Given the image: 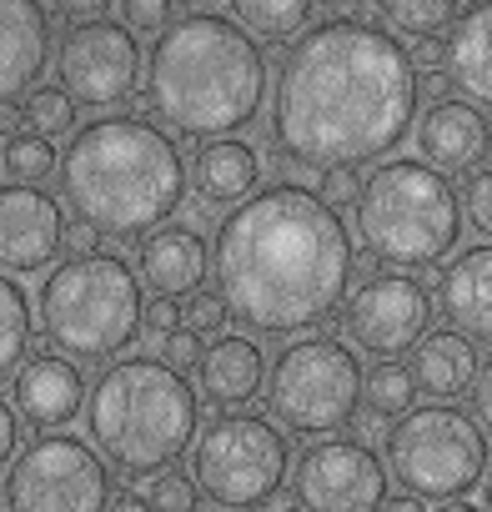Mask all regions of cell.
Returning a JSON list of instances; mask_svg holds the SVG:
<instances>
[{
	"label": "cell",
	"mask_w": 492,
	"mask_h": 512,
	"mask_svg": "<svg viewBox=\"0 0 492 512\" xmlns=\"http://www.w3.org/2000/svg\"><path fill=\"white\" fill-rule=\"evenodd\" d=\"M417 71L407 46L357 16H337L292 41L272 91V136L287 166H382L417 121Z\"/></svg>",
	"instance_id": "cell-1"
},
{
	"label": "cell",
	"mask_w": 492,
	"mask_h": 512,
	"mask_svg": "<svg viewBox=\"0 0 492 512\" xmlns=\"http://www.w3.org/2000/svg\"><path fill=\"white\" fill-rule=\"evenodd\" d=\"M211 277L246 332L297 337L332 322L352 297V231L312 186L272 181L221 216Z\"/></svg>",
	"instance_id": "cell-2"
},
{
	"label": "cell",
	"mask_w": 492,
	"mask_h": 512,
	"mask_svg": "<svg viewBox=\"0 0 492 512\" xmlns=\"http://www.w3.org/2000/svg\"><path fill=\"white\" fill-rule=\"evenodd\" d=\"M141 101L161 131L226 141L262 116L267 56L231 16L181 11L151 46Z\"/></svg>",
	"instance_id": "cell-3"
},
{
	"label": "cell",
	"mask_w": 492,
	"mask_h": 512,
	"mask_svg": "<svg viewBox=\"0 0 492 512\" xmlns=\"http://www.w3.org/2000/svg\"><path fill=\"white\" fill-rule=\"evenodd\" d=\"M186 156L171 131L141 116H96L76 126L61 156V196L101 236L136 241L161 231L186 201Z\"/></svg>",
	"instance_id": "cell-4"
},
{
	"label": "cell",
	"mask_w": 492,
	"mask_h": 512,
	"mask_svg": "<svg viewBox=\"0 0 492 512\" xmlns=\"http://www.w3.org/2000/svg\"><path fill=\"white\" fill-rule=\"evenodd\" d=\"M86 432L106 467L151 477L191 452L201 432V397L161 357H121L86 392Z\"/></svg>",
	"instance_id": "cell-5"
},
{
	"label": "cell",
	"mask_w": 492,
	"mask_h": 512,
	"mask_svg": "<svg viewBox=\"0 0 492 512\" xmlns=\"http://www.w3.org/2000/svg\"><path fill=\"white\" fill-rule=\"evenodd\" d=\"M141 277L126 256L116 251H91V256H66L56 262L36 292V322L41 337L56 347V357L76 362H121L131 342L141 337Z\"/></svg>",
	"instance_id": "cell-6"
},
{
	"label": "cell",
	"mask_w": 492,
	"mask_h": 512,
	"mask_svg": "<svg viewBox=\"0 0 492 512\" xmlns=\"http://www.w3.org/2000/svg\"><path fill=\"white\" fill-rule=\"evenodd\" d=\"M357 241L372 262H387L392 272H427L462 241V201L457 186L412 161L392 156L372 166V176L357 181Z\"/></svg>",
	"instance_id": "cell-7"
},
{
	"label": "cell",
	"mask_w": 492,
	"mask_h": 512,
	"mask_svg": "<svg viewBox=\"0 0 492 512\" xmlns=\"http://www.w3.org/2000/svg\"><path fill=\"white\" fill-rule=\"evenodd\" d=\"M382 467L407 497H417L422 507L427 502L442 507V502L467 497L487 477L492 447L472 412H462L452 402H427V407H412L407 417H397V427H387Z\"/></svg>",
	"instance_id": "cell-8"
},
{
	"label": "cell",
	"mask_w": 492,
	"mask_h": 512,
	"mask_svg": "<svg viewBox=\"0 0 492 512\" xmlns=\"http://www.w3.org/2000/svg\"><path fill=\"white\" fill-rule=\"evenodd\" d=\"M292 472L287 432L262 412H221L196 432L191 482L206 502L226 512H262Z\"/></svg>",
	"instance_id": "cell-9"
},
{
	"label": "cell",
	"mask_w": 492,
	"mask_h": 512,
	"mask_svg": "<svg viewBox=\"0 0 492 512\" xmlns=\"http://www.w3.org/2000/svg\"><path fill=\"white\" fill-rule=\"evenodd\" d=\"M362 357L342 337H292L272 357L267 407L292 437H337L362 412Z\"/></svg>",
	"instance_id": "cell-10"
},
{
	"label": "cell",
	"mask_w": 492,
	"mask_h": 512,
	"mask_svg": "<svg viewBox=\"0 0 492 512\" xmlns=\"http://www.w3.org/2000/svg\"><path fill=\"white\" fill-rule=\"evenodd\" d=\"M111 467L76 432H41L6 467V512H106Z\"/></svg>",
	"instance_id": "cell-11"
},
{
	"label": "cell",
	"mask_w": 492,
	"mask_h": 512,
	"mask_svg": "<svg viewBox=\"0 0 492 512\" xmlns=\"http://www.w3.org/2000/svg\"><path fill=\"white\" fill-rule=\"evenodd\" d=\"M427 332H432V292L407 272L362 277L342 307V337H352L347 347L377 362L407 357Z\"/></svg>",
	"instance_id": "cell-12"
},
{
	"label": "cell",
	"mask_w": 492,
	"mask_h": 512,
	"mask_svg": "<svg viewBox=\"0 0 492 512\" xmlns=\"http://www.w3.org/2000/svg\"><path fill=\"white\" fill-rule=\"evenodd\" d=\"M141 41L101 16V21H81L66 31L61 41V56H56V86L71 96V106H121L136 96V81H141Z\"/></svg>",
	"instance_id": "cell-13"
},
{
	"label": "cell",
	"mask_w": 492,
	"mask_h": 512,
	"mask_svg": "<svg viewBox=\"0 0 492 512\" xmlns=\"http://www.w3.org/2000/svg\"><path fill=\"white\" fill-rule=\"evenodd\" d=\"M387 467L357 437H322L302 452L292 472V492L302 512H382L387 502Z\"/></svg>",
	"instance_id": "cell-14"
},
{
	"label": "cell",
	"mask_w": 492,
	"mask_h": 512,
	"mask_svg": "<svg viewBox=\"0 0 492 512\" xmlns=\"http://www.w3.org/2000/svg\"><path fill=\"white\" fill-rule=\"evenodd\" d=\"M66 251V216L46 186H0V272L36 277Z\"/></svg>",
	"instance_id": "cell-15"
},
{
	"label": "cell",
	"mask_w": 492,
	"mask_h": 512,
	"mask_svg": "<svg viewBox=\"0 0 492 512\" xmlns=\"http://www.w3.org/2000/svg\"><path fill=\"white\" fill-rule=\"evenodd\" d=\"M412 141L422 151V166L432 171H472L492 151V121L467 106L462 96H442L412 121Z\"/></svg>",
	"instance_id": "cell-16"
},
{
	"label": "cell",
	"mask_w": 492,
	"mask_h": 512,
	"mask_svg": "<svg viewBox=\"0 0 492 512\" xmlns=\"http://www.w3.org/2000/svg\"><path fill=\"white\" fill-rule=\"evenodd\" d=\"M51 61V11L0 0V106L31 96Z\"/></svg>",
	"instance_id": "cell-17"
},
{
	"label": "cell",
	"mask_w": 492,
	"mask_h": 512,
	"mask_svg": "<svg viewBox=\"0 0 492 512\" xmlns=\"http://www.w3.org/2000/svg\"><path fill=\"white\" fill-rule=\"evenodd\" d=\"M136 256H141L136 277L151 287V297L181 302V297H196L206 287V277H211L206 236L196 226H186V221H166L161 231H151Z\"/></svg>",
	"instance_id": "cell-18"
},
{
	"label": "cell",
	"mask_w": 492,
	"mask_h": 512,
	"mask_svg": "<svg viewBox=\"0 0 492 512\" xmlns=\"http://www.w3.org/2000/svg\"><path fill=\"white\" fill-rule=\"evenodd\" d=\"M437 307L472 347L492 342V241L447 256L437 272Z\"/></svg>",
	"instance_id": "cell-19"
},
{
	"label": "cell",
	"mask_w": 492,
	"mask_h": 512,
	"mask_svg": "<svg viewBox=\"0 0 492 512\" xmlns=\"http://www.w3.org/2000/svg\"><path fill=\"white\" fill-rule=\"evenodd\" d=\"M196 387V397H206L216 412H241L267 392V352L252 337H216L211 347H201Z\"/></svg>",
	"instance_id": "cell-20"
},
{
	"label": "cell",
	"mask_w": 492,
	"mask_h": 512,
	"mask_svg": "<svg viewBox=\"0 0 492 512\" xmlns=\"http://www.w3.org/2000/svg\"><path fill=\"white\" fill-rule=\"evenodd\" d=\"M81 407H86V377L66 357L41 352V357H31L16 372V412H21V422H31L41 432H56Z\"/></svg>",
	"instance_id": "cell-21"
},
{
	"label": "cell",
	"mask_w": 492,
	"mask_h": 512,
	"mask_svg": "<svg viewBox=\"0 0 492 512\" xmlns=\"http://www.w3.org/2000/svg\"><path fill=\"white\" fill-rule=\"evenodd\" d=\"M191 186L206 206H226L236 211L246 196L262 191V151L241 136H226V141H201L196 146V161H191Z\"/></svg>",
	"instance_id": "cell-22"
},
{
	"label": "cell",
	"mask_w": 492,
	"mask_h": 512,
	"mask_svg": "<svg viewBox=\"0 0 492 512\" xmlns=\"http://www.w3.org/2000/svg\"><path fill=\"white\" fill-rule=\"evenodd\" d=\"M447 86L472 96L467 106H477L482 116H492V6H462L447 46Z\"/></svg>",
	"instance_id": "cell-23"
},
{
	"label": "cell",
	"mask_w": 492,
	"mask_h": 512,
	"mask_svg": "<svg viewBox=\"0 0 492 512\" xmlns=\"http://www.w3.org/2000/svg\"><path fill=\"white\" fill-rule=\"evenodd\" d=\"M477 367H482L477 347H472L462 332H452V327H432V332L412 347V362H407L417 392L442 397V402L467 397L472 382H477Z\"/></svg>",
	"instance_id": "cell-24"
},
{
	"label": "cell",
	"mask_w": 492,
	"mask_h": 512,
	"mask_svg": "<svg viewBox=\"0 0 492 512\" xmlns=\"http://www.w3.org/2000/svg\"><path fill=\"white\" fill-rule=\"evenodd\" d=\"M312 16L317 11L307 0H246V6H236V26L257 46H287V41L307 36Z\"/></svg>",
	"instance_id": "cell-25"
},
{
	"label": "cell",
	"mask_w": 492,
	"mask_h": 512,
	"mask_svg": "<svg viewBox=\"0 0 492 512\" xmlns=\"http://www.w3.org/2000/svg\"><path fill=\"white\" fill-rule=\"evenodd\" d=\"M31 297L16 277L0 272V377L21 372V362L31 357Z\"/></svg>",
	"instance_id": "cell-26"
},
{
	"label": "cell",
	"mask_w": 492,
	"mask_h": 512,
	"mask_svg": "<svg viewBox=\"0 0 492 512\" xmlns=\"http://www.w3.org/2000/svg\"><path fill=\"white\" fill-rule=\"evenodd\" d=\"M387 16V31L392 36H412V41H437L442 31L457 26L462 6H452V0H392V6H382Z\"/></svg>",
	"instance_id": "cell-27"
},
{
	"label": "cell",
	"mask_w": 492,
	"mask_h": 512,
	"mask_svg": "<svg viewBox=\"0 0 492 512\" xmlns=\"http://www.w3.org/2000/svg\"><path fill=\"white\" fill-rule=\"evenodd\" d=\"M362 402L372 417H407L417 407V382L402 362H377L362 377Z\"/></svg>",
	"instance_id": "cell-28"
},
{
	"label": "cell",
	"mask_w": 492,
	"mask_h": 512,
	"mask_svg": "<svg viewBox=\"0 0 492 512\" xmlns=\"http://www.w3.org/2000/svg\"><path fill=\"white\" fill-rule=\"evenodd\" d=\"M0 166H6V176H16V186H41L46 176L61 171V151L46 136L16 131V136H6V146H0Z\"/></svg>",
	"instance_id": "cell-29"
},
{
	"label": "cell",
	"mask_w": 492,
	"mask_h": 512,
	"mask_svg": "<svg viewBox=\"0 0 492 512\" xmlns=\"http://www.w3.org/2000/svg\"><path fill=\"white\" fill-rule=\"evenodd\" d=\"M21 121H26L31 136H46V141L76 136V106H71V96H66L61 86H36V91L21 101Z\"/></svg>",
	"instance_id": "cell-30"
},
{
	"label": "cell",
	"mask_w": 492,
	"mask_h": 512,
	"mask_svg": "<svg viewBox=\"0 0 492 512\" xmlns=\"http://www.w3.org/2000/svg\"><path fill=\"white\" fill-rule=\"evenodd\" d=\"M141 497H146L151 512H196L201 507V492H196L191 472H176V467L156 472L151 477V492H141Z\"/></svg>",
	"instance_id": "cell-31"
},
{
	"label": "cell",
	"mask_w": 492,
	"mask_h": 512,
	"mask_svg": "<svg viewBox=\"0 0 492 512\" xmlns=\"http://www.w3.org/2000/svg\"><path fill=\"white\" fill-rule=\"evenodd\" d=\"M226 322H231V312H226V302H221L216 292H196V297L181 307V327H186L191 337H221Z\"/></svg>",
	"instance_id": "cell-32"
},
{
	"label": "cell",
	"mask_w": 492,
	"mask_h": 512,
	"mask_svg": "<svg viewBox=\"0 0 492 512\" xmlns=\"http://www.w3.org/2000/svg\"><path fill=\"white\" fill-rule=\"evenodd\" d=\"M457 201H462V221H472V231H482L492 241V166L472 171Z\"/></svg>",
	"instance_id": "cell-33"
},
{
	"label": "cell",
	"mask_w": 492,
	"mask_h": 512,
	"mask_svg": "<svg viewBox=\"0 0 492 512\" xmlns=\"http://www.w3.org/2000/svg\"><path fill=\"white\" fill-rule=\"evenodd\" d=\"M121 26L131 31V36H161L166 26H171V6H161V0H131V6H121Z\"/></svg>",
	"instance_id": "cell-34"
},
{
	"label": "cell",
	"mask_w": 492,
	"mask_h": 512,
	"mask_svg": "<svg viewBox=\"0 0 492 512\" xmlns=\"http://www.w3.org/2000/svg\"><path fill=\"white\" fill-rule=\"evenodd\" d=\"M156 347H161V362H166L171 372H186V367H196V362H201V337H191L186 327H181V332H171V337H161Z\"/></svg>",
	"instance_id": "cell-35"
},
{
	"label": "cell",
	"mask_w": 492,
	"mask_h": 512,
	"mask_svg": "<svg viewBox=\"0 0 492 512\" xmlns=\"http://www.w3.org/2000/svg\"><path fill=\"white\" fill-rule=\"evenodd\" d=\"M141 327L161 342V337H171V332H181V302H171V297H151V307L141 312Z\"/></svg>",
	"instance_id": "cell-36"
},
{
	"label": "cell",
	"mask_w": 492,
	"mask_h": 512,
	"mask_svg": "<svg viewBox=\"0 0 492 512\" xmlns=\"http://www.w3.org/2000/svg\"><path fill=\"white\" fill-rule=\"evenodd\" d=\"M317 196H322V206L342 211V206H352V201H357V176H352V171H327V176H322V186H317Z\"/></svg>",
	"instance_id": "cell-37"
},
{
	"label": "cell",
	"mask_w": 492,
	"mask_h": 512,
	"mask_svg": "<svg viewBox=\"0 0 492 512\" xmlns=\"http://www.w3.org/2000/svg\"><path fill=\"white\" fill-rule=\"evenodd\" d=\"M16 452H21V417L6 397H0V472L16 462Z\"/></svg>",
	"instance_id": "cell-38"
},
{
	"label": "cell",
	"mask_w": 492,
	"mask_h": 512,
	"mask_svg": "<svg viewBox=\"0 0 492 512\" xmlns=\"http://www.w3.org/2000/svg\"><path fill=\"white\" fill-rule=\"evenodd\" d=\"M472 412H477V427L492 437V357L477 367V382H472Z\"/></svg>",
	"instance_id": "cell-39"
},
{
	"label": "cell",
	"mask_w": 492,
	"mask_h": 512,
	"mask_svg": "<svg viewBox=\"0 0 492 512\" xmlns=\"http://www.w3.org/2000/svg\"><path fill=\"white\" fill-rule=\"evenodd\" d=\"M66 246H71V256H91V251H101V231H96L91 221L71 216V226H66Z\"/></svg>",
	"instance_id": "cell-40"
},
{
	"label": "cell",
	"mask_w": 492,
	"mask_h": 512,
	"mask_svg": "<svg viewBox=\"0 0 492 512\" xmlns=\"http://www.w3.org/2000/svg\"><path fill=\"white\" fill-rule=\"evenodd\" d=\"M407 56H412V71H417V76H442V71H447V56H442L437 41H427V46H417V51H407Z\"/></svg>",
	"instance_id": "cell-41"
},
{
	"label": "cell",
	"mask_w": 492,
	"mask_h": 512,
	"mask_svg": "<svg viewBox=\"0 0 492 512\" xmlns=\"http://www.w3.org/2000/svg\"><path fill=\"white\" fill-rule=\"evenodd\" d=\"M106 512H151L141 492H111V507Z\"/></svg>",
	"instance_id": "cell-42"
},
{
	"label": "cell",
	"mask_w": 492,
	"mask_h": 512,
	"mask_svg": "<svg viewBox=\"0 0 492 512\" xmlns=\"http://www.w3.org/2000/svg\"><path fill=\"white\" fill-rule=\"evenodd\" d=\"M382 512H427V507H422L417 497H407V492H402V497H387V502H382Z\"/></svg>",
	"instance_id": "cell-43"
},
{
	"label": "cell",
	"mask_w": 492,
	"mask_h": 512,
	"mask_svg": "<svg viewBox=\"0 0 492 512\" xmlns=\"http://www.w3.org/2000/svg\"><path fill=\"white\" fill-rule=\"evenodd\" d=\"M21 126H26V121H21V106H0V131H11V136H16Z\"/></svg>",
	"instance_id": "cell-44"
},
{
	"label": "cell",
	"mask_w": 492,
	"mask_h": 512,
	"mask_svg": "<svg viewBox=\"0 0 492 512\" xmlns=\"http://www.w3.org/2000/svg\"><path fill=\"white\" fill-rule=\"evenodd\" d=\"M437 512H482V507H477V502H467V497H457V502H442Z\"/></svg>",
	"instance_id": "cell-45"
},
{
	"label": "cell",
	"mask_w": 492,
	"mask_h": 512,
	"mask_svg": "<svg viewBox=\"0 0 492 512\" xmlns=\"http://www.w3.org/2000/svg\"><path fill=\"white\" fill-rule=\"evenodd\" d=\"M482 482H487V492H482V497H487V507H482V512H492V467H487V477H482Z\"/></svg>",
	"instance_id": "cell-46"
},
{
	"label": "cell",
	"mask_w": 492,
	"mask_h": 512,
	"mask_svg": "<svg viewBox=\"0 0 492 512\" xmlns=\"http://www.w3.org/2000/svg\"><path fill=\"white\" fill-rule=\"evenodd\" d=\"M277 512H302V507H297V502H292V507H277Z\"/></svg>",
	"instance_id": "cell-47"
},
{
	"label": "cell",
	"mask_w": 492,
	"mask_h": 512,
	"mask_svg": "<svg viewBox=\"0 0 492 512\" xmlns=\"http://www.w3.org/2000/svg\"><path fill=\"white\" fill-rule=\"evenodd\" d=\"M0 512H6V507H0Z\"/></svg>",
	"instance_id": "cell-48"
}]
</instances>
